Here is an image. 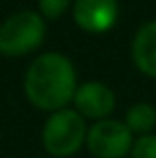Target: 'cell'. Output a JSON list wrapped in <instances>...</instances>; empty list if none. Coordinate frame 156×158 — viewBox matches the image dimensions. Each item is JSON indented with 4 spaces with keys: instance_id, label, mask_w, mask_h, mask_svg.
<instances>
[{
    "instance_id": "5b68a950",
    "label": "cell",
    "mask_w": 156,
    "mask_h": 158,
    "mask_svg": "<svg viewBox=\"0 0 156 158\" xmlns=\"http://www.w3.org/2000/svg\"><path fill=\"white\" fill-rule=\"evenodd\" d=\"M72 18L88 34H104L118 20L116 0H74Z\"/></svg>"
},
{
    "instance_id": "ba28073f",
    "label": "cell",
    "mask_w": 156,
    "mask_h": 158,
    "mask_svg": "<svg viewBox=\"0 0 156 158\" xmlns=\"http://www.w3.org/2000/svg\"><path fill=\"white\" fill-rule=\"evenodd\" d=\"M124 124L132 134H152L156 126V108L148 102H138V104L130 106L124 116Z\"/></svg>"
},
{
    "instance_id": "3957f363",
    "label": "cell",
    "mask_w": 156,
    "mask_h": 158,
    "mask_svg": "<svg viewBox=\"0 0 156 158\" xmlns=\"http://www.w3.org/2000/svg\"><path fill=\"white\" fill-rule=\"evenodd\" d=\"M88 126L76 110L62 108L52 112L42 126V146L48 154L62 158L72 156L86 144Z\"/></svg>"
},
{
    "instance_id": "6da1fadb",
    "label": "cell",
    "mask_w": 156,
    "mask_h": 158,
    "mask_svg": "<svg viewBox=\"0 0 156 158\" xmlns=\"http://www.w3.org/2000/svg\"><path fill=\"white\" fill-rule=\"evenodd\" d=\"M78 88L76 68L60 52H44L32 60L24 74V94L40 110L56 112L72 102Z\"/></svg>"
},
{
    "instance_id": "30bf717a",
    "label": "cell",
    "mask_w": 156,
    "mask_h": 158,
    "mask_svg": "<svg viewBox=\"0 0 156 158\" xmlns=\"http://www.w3.org/2000/svg\"><path fill=\"white\" fill-rule=\"evenodd\" d=\"M70 0H38L40 16L44 20H56L66 12Z\"/></svg>"
},
{
    "instance_id": "8992f818",
    "label": "cell",
    "mask_w": 156,
    "mask_h": 158,
    "mask_svg": "<svg viewBox=\"0 0 156 158\" xmlns=\"http://www.w3.org/2000/svg\"><path fill=\"white\" fill-rule=\"evenodd\" d=\"M72 102L76 104V112L84 118L104 120L116 106V96L104 82L88 80L78 84Z\"/></svg>"
},
{
    "instance_id": "9c48e42d",
    "label": "cell",
    "mask_w": 156,
    "mask_h": 158,
    "mask_svg": "<svg viewBox=\"0 0 156 158\" xmlns=\"http://www.w3.org/2000/svg\"><path fill=\"white\" fill-rule=\"evenodd\" d=\"M132 158H156V134L138 136L130 150Z\"/></svg>"
},
{
    "instance_id": "7a4b0ae2",
    "label": "cell",
    "mask_w": 156,
    "mask_h": 158,
    "mask_svg": "<svg viewBox=\"0 0 156 158\" xmlns=\"http://www.w3.org/2000/svg\"><path fill=\"white\" fill-rule=\"evenodd\" d=\"M46 38V20L34 10H20L0 24V54L26 56L38 50Z\"/></svg>"
},
{
    "instance_id": "277c9868",
    "label": "cell",
    "mask_w": 156,
    "mask_h": 158,
    "mask_svg": "<svg viewBox=\"0 0 156 158\" xmlns=\"http://www.w3.org/2000/svg\"><path fill=\"white\" fill-rule=\"evenodd\" d=\"M132 144V132L120 120H96L86 132V146L96 158H124Z\"/></svg>"
},
{
    "instance_id": "52a82bcc",
    "label": "cell",
    "mask_w": 156,
    "mask_h": 158,
    "mask_svg": "<svg viewBox=\"0 0 156 158\" xmlns=\"http://www.w3.org/2000/svg\"><path fill=\"white\" fill-rule=\"evenodd\" d=\"M132 62L142 74L156 78V20L142 24L132 40Z\"/></svg>"
}]
</instances>
